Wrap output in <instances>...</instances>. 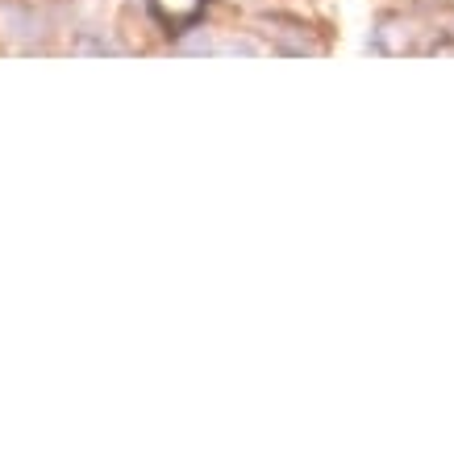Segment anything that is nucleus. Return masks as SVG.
<instances>
[{
	"label": "nucleus",
	"instance_id": "nucleus-1",
	"mask_svg": "<svg viewBox=\"0 0 454 454\" xmlns=\"http://www.w3.org/2000/svg\"><path fill=\"white\" fill-rule=\"evenodd\" d=\"M429 34V17L417 4H392L380 9L367 29V51L380 59H400V55H421Z\"/></svg>",
	"mask_w": 454,
	"mask_h": 454
},
{
	"label": "nucleus",
	"instance_id": "nucleus-2",
	"mask_svg": "<svg viewBox=\"0 0 454 454\" xmlns=\"http://www.w3.org/2000/svg\"><path fill=\"white\" fill-rule=\"evenodd\" d=\"M259 34L267 38V46H271L276 55H288V59L325 55V51H330V34H325V29H317L309 17L284 13V9L259 13Z\"/></svg>",
	"mask_w": 454,
	"mask_h": 454
},
{
	"label": "nucleus",
	"instance_id": "nucleus-3",
	"mask_svg": "<svg viewBox=\"0 0 454 454\" xmlns=\"http://www.w3.org/2000/svg\"><path fill=\"white\" fill-rule=\"evenodd\" d=\"M51 17L38 0H0V46H17L26 55L51 51Z\"/></svg>",
	"mask_w": 454,
	"mask_h": 454
},
{
	"label": "nucleus",
	"instance_id": "nucleus-4",
	"mask_svg": "<svg viewBox=\"0 0 454 454\" xmlns=\"http://www.w3.org/2000/svg\"><path fill=\"white\" fill-rule=\"evenodd\" d=\"M208 9H213V0H146V13H151L154 29L171 46L200 34V26L208 21Z\"/></svg>",
	"mask_w": 454,
	"mask_h": 454
},
{
	"label": "nucleus",
	"instance_id": "nucleus-5",
	"mask_svg": "<svg viewBox=\"0 0 454 454\" xmlns=\"http://www.w3.org/2000/svg\"><path fill=\"white\" fill-rule=\"evenodd\" d=\"M75 51H80V55H125V46H121V42H113V38H97L92 29H80V38H75Z\"/></svg>",
	"mask_w": 454,
	"mask_h": 454
},
{
	"label": "nucleus",
	"instance_id": "nucleus-6",
	"mask_svg": "<svg viewBox=\"0 0 454 454\" xmlns=\"http://www.w3.org/2000/svg\"><path fill=\"white\" fill-rule=\"evenodd\" d=\"M217 55H262V42H259V38H230V42H217Z\"/></svg>",
	"mask_w": 454,
	"mask_h": 454
},
{
	"label": "nucleus",
	"instance_id": "nucleus-7",
	"mask_svg": "<svg viewBox=\"0 0 454 454\" xmlns=\"http://www.w3.org/2000/svg\"><path fill=\"white\" fill-rule=\"evenodd\" d=\"M434 21H438V26L450 34V42H454V0H442L438 9H434Z\"/></svg>",
	"mask_w": 454,
	"mask_h": 454
}]
</instances>
